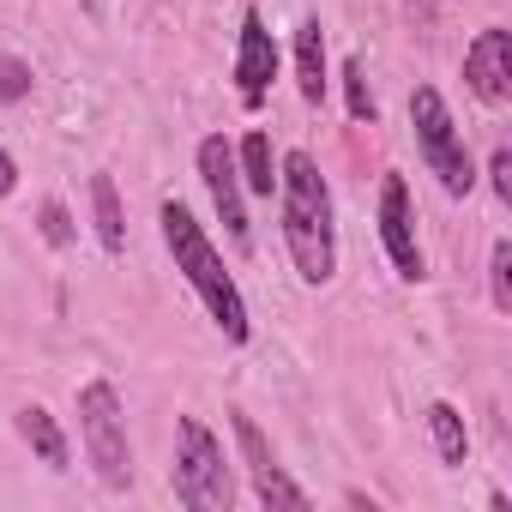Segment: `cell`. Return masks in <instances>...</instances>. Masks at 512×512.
Wrapping results in <instances>:
<instances>
[{
	"label": "cell",
	"instance_id": "e0dca14e",
	"mask_svg": "<svg viewBox=\"0 0 512 512\" xmlns=\"http://www.w3.org/2000/svg\"><path fill=\"white\" fill-rule=\"evenodd\" d=\"M344 97H350V115L356 121H374V91H368L362 61H344Z\"/></svg>",
	"mask_w": 512,
	"mask_h": 512
},
{
	"label": "cell",
	"instance_id": "6da1fadb",
	"mask_svg": "<svg viewBox=\"0 0 512 512\" xmlns=\"http://www.w3.org/2000/svg\"><path fill=\"white\" fill-rule=\"evenodd\" d=\"M278 193H284V247L296 260L302 284H332L338 272V229H332V187L308 151H290L278 163Z\"/></svg>",
	"mask_w": 512,
	"mask_h": 512
},
{
	"label": "cell",
	"instance_id": "5b68a950",
	"mask_svg": "<svg viewBox=\"0 0 512 512\" xmlns=\"http://www.w3.org/2000/svg\"><path fill=\"white\" fill-rule=\"evenodd\" d=\"M79 434L85 452L103 476V488H127L133 482V446H127V416H121V392L109 380H91L79 392Z\"/></svg>",
	"mask_w": 512,
	"mask_h": 512
},
{
	"label": "cell",
	"instance_id": "52a82bcc",
	"mask_svg": "<svg viewBox=\"0 0 512 512\" xmlns=\"http://www.w3.org/2000/svg\"><path fill=\"white\" fill-rule=\"evenodd\" d=\"M235 446H241V458H247V476H253V494H260L272 512H308V494L284 476V464L272 458V446H266V434L253 428V416H241L235 410Z\"/></svg>",
	"mask_w": 512,
	"mask_h": 512
},
{
	"label": "cell",
	"instance_id": "30bf717a",
	"mask_svg": "<svg viewBox=\"0 0 512 512\" xmlns=\"http://www.w3.org/2000/svg\"><path fill=\"white\" fill-rule=\"evenodd\" d=\"M464 79H470V91H476L488 109H500V103L512 97V37H506L500 25H488V31L464 49Z\"/></svg>",
	"mask_w": 512,
	"mask_h": 512
},
{
	"label": "cell",
	"instance_id": "277c9868",
	"mask_svg": "<svg viewBox=\"0 0 512 512\" xmlns=\"http://www.w3.org/2000/svg\"><path fill=\"white\" fill-rule=\"evenodd\" d=\"M410 127H416V145H422L428 169L440 175V187H446L452 199H464V193L476 187V169H470L464 133H458V121H452V109H446V97H440L434 85H416V91H410Z\"/></svg>",
	"mask_w": 512,
	"mask_h": 512
},
{
	"label": "cell",
	"instance_id": "d6986e66",
	"mask_svg": "<svg viewBox=\"0 0 512 512\" xmlns=\"http://www.w3.org/2000/svg\"><path fill=\"white\" fill-rule=\"evenodd\" d=\"M43 235H49L55 247H67V241H73V223H67V205H61V199H49V205H43Z\"/></svg>",
	"mask_w": 512,
	"mask_h": 512
},
{
	"label": "cell",
	"instance_id": "5bb4252c",
	"mask_svg": "<svg viewBox=\"0 0 512 512\" xmlns=\"http://www.w3.org/2000/svg\"><path fill=\"white\" fill-rule=\"evenodd\" d=\"M235 169H241V187H247V193L272 199V187H278V163H272V139H266V133H247V139H241Z\"/></svg>",
	"mask_w": 512,
	"mask_h": 512
},
{
	"label": "cell",
	"instance_id": "ffe728a7",
	"mask_svg": "<svg viewBox=\"0 0 512 512\" xmlns=\"http://www.w3.org/2000/svg\"><path fill=\"white\" fill-rule=\"evenodd\" d=\"M488 175H494V193H500V199L512 205V151H506V145L494 151V163H488Z\"/></svg>",
	"mask_w": 512,
	"mask_h": 512
},
{
	"label": "cell",
	"instance_id": "7a4b0ae2",
	"mask_svg": "<svg viewBox=\"0 0 512 512\" xmlns=\"http://www.w3.org/2000/svg\"><path fill=\"white\" fill-rule=\"evenodd\" d=\"M157 223H163V241H169V253H175V272L193 284V296L205 302V314L217 320V332H223L229 344H247V302H241L235 278L223 272L217 247L205 241V229L193 223V211H187L181 199H163V205H157Z\"/></svg>",
	"mask_w": 512,
	"mask_h": 512
},
{
	"label": "cell",
	"instance_id": "8992f818",
	"mask_svg": "<svg viewBox=\"0 0 512 512\" xmlns=\"http://www.w3.org/2000/svg\"><path fill=\"white\" fill-rule=\"evenodd\" d=\"M380 241H386V260L404 284H422L428 266H422V247H416V211H410V187L404 175H386L380 181Z\"/></svg>",
	"mask_w": 512,
	"mask_h": 512
},
{
	"label": "cell",
	"instance_id": "3957f363",
	"mask_svg": "<svg viewBox=\"0 0 512 512\" xmlns=\"http://www.w3.org/2000/svg\"><path fill=\"white\" fill-rule=\"evenodd\" d=\"M175 500L187 512H229L235 506V482H229V464H223V446L211 440V428L199 416H181L175 428Z\"/></svg>",
	"mask_w": 512,
	"mask_h": 512
},
{
	"label": "cell",
	"instance_id": "9c48e42d",
	"mask_svg": "<svg viewBox=\"0 0 512 512\" xmlns=\"http://www.w3.org/2000/svg\"><path fill=\"white\" fill-rule=\"evenodd\" d=\"M272 79H278V43H272V31H266L260 13H247L241 19V43H235V91H241V103L260 109L266 91H272Z\"/></svg>",
	"mask_w": 512,
	"mask_h": 512
},
{
	"label": "cell",
	"instance_id": "9a60e30c",
	"mask_svg": "<svg viewBox=\"0 0 512 512\" xmlns=\"http://www.w3.org/2000/svg\"><path fill=\"white\" fill-rule=\"evenodd\" d=\"M428 434H434V452H440V464H464V452H470V434H464V416H458L452 404H428Z\"/></svg>",
	"mask_w": 512,
	"mask_h": 512
},
{
	"label": "cell",
	"instance_id": "7c38bea8",
	"mask_svg": "<svg viewBox=\"0 0 512 512\" xmlns=\"http://www.w3.org/2000/svg\"><path fill=\"white\" fill-rule=\"evenodd\" d=\"M19 434H25V446H31L49 470H67V458H73V452H67V434L55 428V416H49L43 404H25V410H19Z\"/></svg>",
	"mask_w": 512,
	"mask_h": 512
},
{
	"label": "cell",
	"instance_id": "4fadbf2b",
	"mask_svg": "<svg viewBox=\"0 0 512 512\" xmlns=\"http://www.w3.org/2000/svg\"><path fill=\"white\" fill-rule=\"evenodd\" d=\"M91 211H97L103 253H127V217H121V193H115L109 175H91Z\"/></svg>",
	"mask_w": 512,
	"mask_h": 512
},
{
	"label": "cell",
	"instance_id": "ba28073f",
	"mask_svg": "<svg viewBox=\"0 0 512 512\" xmlns=\"http://www.w3.org/2000/svg\"><path fill=\"white\" fill-rule=\"evenodd\" d=\"M199 175H205V187H211V199H217V217H223V229H229L235 241H247V199H241V169H235V151H229V139H223V133L199 139Z\"/></svg>",
	"mask_w": 512,
	"mask_h": 512
},
{
	"label": "cell",
	"instance_id": "44dd1931",
	"mask_svg": "<svg viewBox=\"0 0 512 512\" xmlns=\"http://www.w3.org/2000/svg\"><path fill=\"white\" fill-rule=\"evenodd\" d=\"M13 187H19V163L7 157V145H0V199H7Z\"/></svg>",
	"mask_w": 512,
	"mask_h": 512
},
{
	"label": "cell",
	"instance_id": "8fae6325",
	"mask_svg": "<svg viewBox=\"0 0 512 512\" xmlns=\"http://www.w3.org/2000/svg\"><path fill=\"white\" fill-rule=\"evenodd\" d=\"M296 85L314 109L326 103V31H320V19H308L296 31Z\"/></svg>",
	"mask_w": 512,
	"mask_h": 512
},
{
	"label": "cell",
	"instance_id": "ac0fdd59",
	"mask_svg": "<svg viewBox=\"0 0 512 512\" xmlns=\"http://www.w3.org/2000/svg\"><path fill=\"white\" fill-rule=\"evenodd\" d=\"M31 97V67L19 55H0V103H19Z\"/></svg>",
	"mask_w": 512,
	"mask_h": 512
},
{
	"label": "cell",
	"instance_id": "2e32d148",
	"mask_svg": "<svg viewBox=\"0 0 512 512\" xmlns=\"http://www.w3.org/2000/svg\"><path fill=\"white\" fill-rule=\"evenodd\" d=\"M488 290H494V308L512 314V241H494L488 253Z\"/></svg>",
	"mask_w": 512,
	"mask_h": 512
}]
</instances>
